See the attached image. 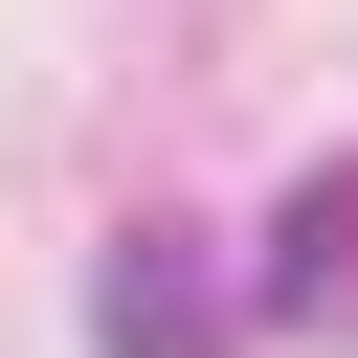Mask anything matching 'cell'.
I'll list each match as a JSON object with an SVG mask.
<instances>
[{
  "label": "cell",
  "instance_id": "7a4b0ae2",
  "mask_svg": "<svg viewBox=\"0 0 358 358\" xmlns=\"http://www.w3.org/2000/svg\"><path fill=\"white\" fill-rule=\"evenodd\" d=\"M268 313H291V336H358V157L291 179V224H268Z\"/></svg>",
  "mask_w": 358,
  "mask_h": 358
},
{
  "label": "cell",
  "instance_id": "6da1fadb",
  "mask_svg": "<svg viewBox=\"0 0 358 358\" xmlns=\"http://www.w3.org/2000/svg\"><path fill=\"white\" fill-rule=\"evenodd\" d=\"M90 336H112V358H224V268H201L179 224H112V268H90Z\"/></svg>",
  "mask_w": 358,
  "mask_h": 358
}]
</instances>
